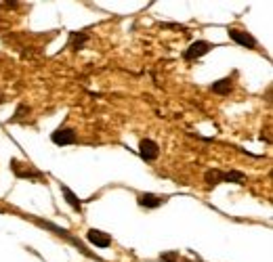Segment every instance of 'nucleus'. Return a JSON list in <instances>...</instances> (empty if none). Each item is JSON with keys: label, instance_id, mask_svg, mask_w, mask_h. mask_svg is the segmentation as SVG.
Here are the masks:
<instances>
[{"label": "nucleus", "instance_id": "obj_10", "mask_svg": "<svg viewBox=\"0 0 273 262\" xmlns=\"http://www.w3.org/2000/svg\"><path fill=\"white\" fill-rule=\"evenodd\" d=\"M11 166H13V170H15V174H17L19 178H38V174H34V170H30V168L23 170L21 166H19V162H13Z\"/></svg>", "mask_w": 273, "mask_h": 262}, {"label": "nucleus", "instance_id": "obj_11", "mask_svg": "<svg viewBox=\"0 0 273 262\" xmlns=\"http://www.w3.org/2000/svg\"><path fill=\"white\" fill-rule=\"evenodd\" d=\"M72 42H74V49L76 46H82L86 42V34H72Z\"/></svg>", "mask_w": 273, "mask_h": 262}, {"label": "nucleus", "instance_id": "obj_1", "mask_svg": "<svg viewBox=\"0 0 273 262\" xmlns=\"http://www.w3.org/2000/svg\"><path fill=\"white\" fill-rule=\"evenodd\" d=\"M204 178H206V183L210 187H217L219 183H240V181H244V172H240V170H229V172L206 170Z\"/></svg>", "mask_w": 273, "mask_h": 262}, {"label": "nucleus", "instance_id": "obj_8", "mask_svg": "<svg viewBox=\"0 0 273 262\" xmlns=\"http://www.w3.org/2000/svg\"><path fill=\"white\" fill-rule=\"evenodd\" d=\"M59 187H61V193H63V197L67 199V204L72 206L76 212H80V210H82V199H78V197L74 195V191H72V189H69V187H65V185H59Z\"/></svg>", "mask_w": 273, "mask_h": 262}, {"label": "nucleus", "instance_id": "obj_9", "mask_svg": "<svg viewBox=\"0 0 273 262\" xmlns=\"http://www.w3.org/2000/svg\"><path fill=\"white\" fill-rule=\"evenodd\" d=\"M231 86H233L231 80H229V78H223V80H217L215 84L210 86V90L217 92V94H229V92H231Z\"/></svg>", "mask_w": 273, "mask_h": 262}, {"label": "nucleus", "instance_id": "obj_3", "mask_svg": "<svg viewBox=\"0 0 273 262\" xmlns=\"http://www.w3.org/2000/svg\"><path fill=\"white\" fill-rule=\"evenodd\" d=\"M139 153H141V158H143L145 162H153V160H158V156H160V147H158L156 141L141 139V143H139Z\"/></svg>", "mask_w": 273, "mask_h": 262}, {"label": "nucleus", "instance_id": "obj_5", "mask_svg": "<svg viewBox=\"0 0 273 262\" xmlns=\"http://www.w3.org/2000/svg\"><path fill=\"white\" fill-rule=\"evenodd\" d=\"M51 139H53L55 145H61V147L74 145V143H76V133L72 128H57L55 133L51 135Z\"/></svg>", "mask_w": 273, "mask_h": 262}, {"label": "nucleus", "instance_id": "obj_2", "mask_svg": "<svg viewBox=\"0 0 273 262\" xmlns=\"http://www.w3.org/2000/svg\"><path fill=\"white\" fill-rule=\"evenodd\" d=\"M229 32V38L235 42V44H240V46H246V49H258V40L254 38L252 34H248V32H242V30H227Z\"/></svg>", "mask_w": 273, "mask_h": 262}, {"label": "nucleus", "instance_id": "obj_12", "mask_svg": "<svg viewBox=\"0 0 273 262\" xmlns=\"http://www.w3.org/2000/svg\"><path fill=\"white\" fill-rule=\"evenodd\" d=\"M0 103H3V92H0Z\"/></svg>", "mask_w": 273, "mask_h": 262}, {"label": "nucleus", "instance_id": "obj_4", "mask_svg": "<svg viewBox=\"0 0 273 262\" xmlns=\"http://www.w3.org/2000/svg\"><path fill=\"white\" fill-rule=\"evenodd\" d=\"M210 49H212L210 42H206V40H196V42L189 44V49L185 51V59H187V61H194V59L204 57Z\"/></svg>", "mask_w": 273, "mask_h": 262}, {"label": "nucleus", "instance_id": "obj_7", "mask_svg": "<svg viewBox=\"0 0 273 262\" xmlns=\"http://www.w3.org/2000/svg\"><path fill=\"white\" fill-rule=\"evenodd\" d=\"M166 201H168V197H166V195H153V193H141L139 195V206L147 208V210L160 208L162 204H166Z\"/></svg>", "mask_w": 273, "mask_h": 262}, {"label": "nucleus", "instance_id": "obj_6", "mask_svg": "<svg viewBox=\"0 0 273 262\" xmlns=\"http://www.w3.org/2000/svg\"><path fill=\"white\" fill-rule=\"evenodd\" d=\"M86 241L95 247H110L112 245V235L103 233V231H97V229H90L86 233Z\"/></svg>", "mask_w": 273, "mask_h": 262}]
</instances>
